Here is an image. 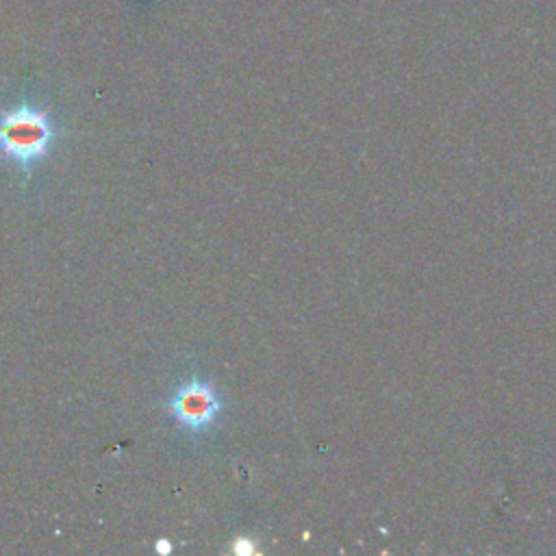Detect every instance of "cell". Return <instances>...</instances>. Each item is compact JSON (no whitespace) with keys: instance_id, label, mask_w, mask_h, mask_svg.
Segmentation results:
<instances>
[{"instance_id":"obj_1","label":"cell","mask_w":556,"mask_h":556,"mask_svg":"<svg viewBox=\"0 0 556 556\" xmlns=\"http://www.w3.org/2000/svg\"><path fill=\"white\" fill-rule=\"evenodd\" d=\"M54 135L48 113L26 102L0 113V154L15 161L26 178L33 165L48 154Z\"/></svg>"},{"instance_id":"obj_2","label":"cell","mask_w":556,"mask_h":556,"mask_svg":"<svg viewBox=\"0 0 556 556\" xmlns=\"http://www.w3.org/2000/svg\"><path fill=\"white\" fill-rule=\"evenodd\" d=\"M167 410L187 430L202 432L215 424L222 410V402L213 384L200 378H191L172 393L167 400Z\"/></svg>"},{"instance_id":"obj_3","label":"cell","mask_w":556,"mask_h":556,"mask_svg":"<svg viewBox=\"0 0 556 556\" xmlns=\"http://www.w3.org/2000/svg\"><path fill=\"white\" fill-rule=\"evenodd\" d=\"M156 552H159V554H169V552H172V545H169V541H165V539H159V541H156Z\"/></svg>"}]
</instances>
